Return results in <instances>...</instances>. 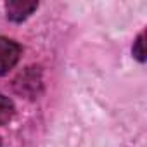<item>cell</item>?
<instances>
[{
	"instance_id": "1",
	"label": "cell",
	"mask_w": 147,
	"mask_h": 147,
	"mask_svg": "<svg viewBox=\"0 0 147 147\" xmlns=\"http://www.w3.org/2000/svg\"><path fill=\"white\" fill-rule=\"evenodd\" d=\"M12 87H14V90L19 95L28 97V99H36L42 94V87H43L40 67H36V66L26 67L23 73L18 75V78L14 80Z\"/></svg>"
},
{
	"instance_id": "2",
	"label": "cell",
	"mask_w": 147,
	"mask_h": 147,
	"mask_svg": "<svg viewBox=\"0 0 147 147\" xmlns=\"http://www.w3.org/2000/svg\"><path fill=\"white\" fill-rule=\"evenodd\" d=\"M21 52H23V49L16 40L0 35V76L7 75L19 62Z\"/></svg>"
},
{
	"instance_id": "3",
	"label": "cell",
	"mask_w": 147,
	"mask_h": 147,
	"mask_svg": "<svg viewBox=\"0 0 147 147\" xmlns=\"http://www.w3.org/2000/svg\"><path fill=\"white\" fill-rule=\"evenodd\" d=\"M5 14L7 19L12 23H23L26 21L36 9H38V2H24V0H11L5 2Z\"/></svg>"
},
{
	"instance_id": "4",
	"label": "cell",
	"mask_w": 147,
	"mask_h": 147,
	"mask_svg": "<svg viewBox=\"0 0 147 147\" xmlns=\"http://www.w3.org/2000/svg\"><path fill=\"white\" fill-rule=\"evenodd\" d=\"M14 114H16V106H14L12 99L0 94V126L7 125L14 118Z\"/></svg>"
},
{
	"instance_id": "5",
	"label": "cell",
	"mask_w": 147,
	"mask_h": 147,
	"mask_svg": "<svg viewBox=\"0 0 147 147\" xmlns=\"http://www.w3.org/2000/svg\"><path fill=\"white\" fill-rule=\"evenodd\" d=\"M144 38H145V33L142 31L137 38H135V42H133V47H131V54H133V57L138 61V62H145V49H144Z\"/></svg>"
},
{
	"instance_id": "6",
	"label": "cell",
	"mask_w": 147,
	"mask_h": 147,
	"mask_svg": "<svg viewBox=\"0 0 147 147\" xmlns=\"http://www.w3.org/2000/svg\"><path fill=\"white\" fill-rule=\"evenodd\" d=\"M0 147H2V138H0Z\"/></svg>"
}]
</instances>
